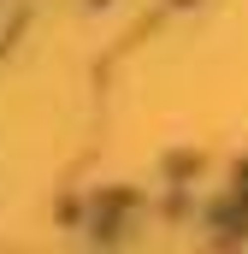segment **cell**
<instances>
[{"label":"cell","instance_id":"cell-1","mask_svg":"<svg viewBox=\"0 0 248 254\" xmlns=\"http://www.w3.org/2000/svg\"><path fill=\"white\" fill-rule=\"evenodd\" d=\"M18 18V0H0V36H6V24Z\"/></svg>","mask_w":248,"mask_h":254}]
</instances>
